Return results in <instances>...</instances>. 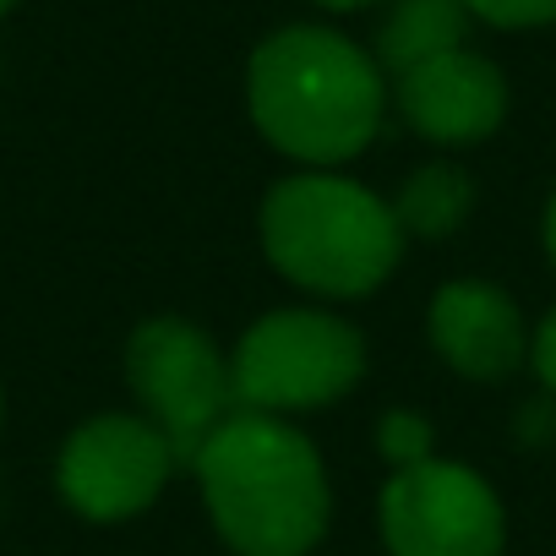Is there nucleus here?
I'll use <instances>...</instances> for the list:
<instances>
[{"label": "nucleus", "instance_id": "obj_9", "mask_svg": "<svg viewBox=\"0 0 556 556\" xmlns=\"http://www.w3.org/2000/svg\"><path fill=\"white\" fill-rule=\"evenodd\" d=\"M426 333H431L437 355L469 382H502L529 355V333H523L513 295L502 285H485V278H453V285H442L426 312Z\"/></svg>", "mask_w": 556, "mask_h": 556}, {"label": "nucleus", "instance_id": "obj_3", "mask_svg": "<svg viewBox=\"0 0 556 556\" xmlns=\"http://www.w3.org/2000/svg\"><path fill=\"white\" fill-rule=\"evenodd\" d=\"M262 251L295 290L328 301H361L404 256L393 202L361 180L312 169L278 180L262 202Z\"/></svg>", "mask_w": 556, "mask_h": 556}, {"label": "nucleus", "instance_id": "obj_4", "mask_svg": "<svg viewBox=\"0 0 556 556\" xmlns=\"http://www.w3.org/2000/svg\"><path fill=\"white\" fill-rule=\"evenodd\" d=\"M366 377V339L333 312H267L229 355L235 409L295 415L355 393Z\"/></svg>", "mask_w": 556, "mask_h": 556}, {"label": "nucleus", "instance_id": "obj_17", "mask_svg": "<svg viewBox=\"0 0 556 556\" xmlns=\"http://www.w3.org/2000/svg\"><path fill=\"white\" fill-rule=\"evenodd\" d=\"M12 7H17V0H0V17H7V12H12Z\"/></svg>", "mask_w": 556, "mask_h": 556}, {"label": "nucleus", "instance_id": "obj_18", "mask_svg": "<svg viewBox=\"0 0 556 556\" xmlns=\"http://www.w3.org/2000/svg\"><path fill=\"white\" fill-rule=\"evenodd\" d=\"M0 415H7V393H0Z\"/></svg>", "mask_w": 556, "mask_h": 556}, {"label": "nucleus", "instance_id": "obj_7", "mask_svg": "<svg viewBox=\"0 0 556 556\" xmlns=\"http://www.w3.org/2000/svg\"><path fill=\"white\" fill-rule=\"evenodd\" d=\"M175 464L180 458L169 437L148 415H93L61 442L55 485L72 513L93 523H121L159 502Z\"/></svg>", "mask_w": 556, "mask_h": 556}, {"label": "nucleus", "instance_id": "obj_5", "mask_svg": "<svg viewBox=\"0 0 556 556\" xmlns=\"http://www.w3.org/2000/svg\"><path fill=\"white\" fill-rule=\"evenodd\" d=\"M126 377H131V393L142 399L148 420L169 437L180 464H191L197 447L235 415L229 361L186 317L142 323L126 344Z\"/></svg>", "mask_w": 556, "mask_h": 556}, {"label": "nucleus", "instance_id": "obj_13", "mask_svg": "<svg viewBox=\"0 0 556 556\" xmlns=\"http://www.w3.org/2000/svg\"><path fill=\"white\" fill-rule=\"evenodd\" d=\"M469 17L491 23V28H545L556 23V0H464Z\"/></svg>", "mask_w": 556, "mask_h": 556}, {"label": "nucleus", "instance_id": "obj_2", "mask_svg": "<svg viewBox=\"0 0 556 556\" xmlns=\"http://www.w3.org/2000/svg\"><path fill=\"white\" fill-rule=\"evenodd\" d=\"M245 104L256 131L295 164H344L382 131V66L323 23L278 28L251 50Z\"/></svg>", "mask_w": 556, "mask_h": 556}, {"label": "nucleus", "instance_id": "obj_16", "mask_svg": "<svg viewBox=\"0 0 556 556\" xmlns=\"http://www.w3.org/2000/svg\"><path fill=\"white\" fill-rule=\"evenodd\" d=\"M317 7H328V12H361V7H377V0H317Z\"/></svg>", "mask_w": 556, "mask_h": 556}, {"label": "nucleus", "instance_id": "obj_10", "mask_svg": "<svg viewBox=\"0 0 556 556\" xmlns=\"http://www.w3.org/2000/svg\"><path fill=\"white\" fill-rule=\"evenodd\" d=\"M469 34V7L464 0H393V12L377 28V66L404 77L447 50H464Z\"/></svg>", "mask_w": 556, "mask_h": 556}, {"label": "nucleus", "instance_id": "obj_14", "mask_svg": "<svg viewBox=\"0 0 556 556\" xmlns=\"http://www.w3.org/2000/svg\"><path fill=\"white\" fill-rule=\"evenodd\" d=\"M529 361H534V377L556 393V306H551L545 323L534 328V339H529Z\"/></svg>", "mask_w": 556, "mask_h": 556}, {"label": "nucleus", "instance_id": "obj_8", "mask_svg": "<svg viewBox=\"0 0 556 556\" xmlns=\"http://www.w3.org/2000/svg\"><path fill=\"white\" fill-rule=\"evenodd\" d=\"M399 110L409 131L442 148L485 142L507 115V77L475 50H447L399 77Z\"/></svg>", "mask_w": 556, "mask_h": 556}, {"label": "nucleus", "instance_id": "obj_15", "mask_svg": "<svg viewBox=\"0 0 556 556\" xmlns=\"http://www.w3.org/2000/svg\"><path fill=\"white\" fill-rule=\"evenodd\" d=\"M545 256L556 262V191H551V202H545Z\"/></svg>", "mask_w": 556, "mask_h": 556}, {"label": "nucleus", "instance_id": "obj_11", "mask_svg": "<svg viewBox=\"0 0 556 556\" xmlns=\"http://www.w3.org/2000/svg\"><path fill=\"white\" fill-rule=\"evenodd\" d=\"M469 207H475V180H469L458 164H420V169L404 180L399 202H393L399 229H404V235H420V240L453 235V229L469 218Z\"/></svg>", "mask_w": 556, "mask_h": 556}, {"label": "nucleus", "instance_id": "obj_1", "mask_svg": "<svg viewBox=\"0 0 556 556\" xmlns=\"http://www.w3.org/2000/svg\"><path fill=\"white\" fill-rule=\"evenodd\" d=\"M207 518L235 556H312L328 534L333 491L306 431L235 409L191 458Z\"/></svg>", "mask_w": 556, "mask_h": 556}, {"label": "nucleus", "instance_id": "obj_6", "mask_svg": "<svg viewBox=\"0 0 556 556\" xmlns=\"http://www.w3.org/2000/svg\"><path fill=\"white\" fill-rule=\"evenodd\" d=\"M377 523L393 556H502L507 540L496 491L453 458L393 469L377 496Z\"/></svg>", "mask_w": 556, "mask_h": 556}, {"label": "nucleus", "instance_id": "obj_12", "mask_svg": "<svg viewBox=\"0 0 556 556\" xmlns=\"http://www.w3.org/2000/svg\"><path fill=\"white\" fill-rule=\"evenodd\" d=\"M377 453H382L393 469L426 464V458H431V420L415 415V409H388V415L377 420Z\"/></svg>", "mask_w": 556, "mask_h": 556}]
</instances>
